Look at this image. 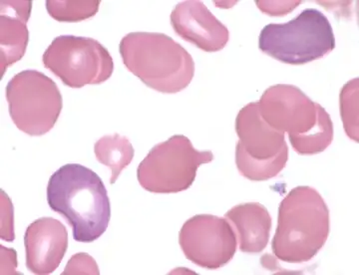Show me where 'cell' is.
Here are the masks:
<instances>
[{"instance_id": "1", "label": "cell", "mask_w": 359, "mask_h": 275, "mask_svg": "<svg viewBox=\"0 0 359 275\" xmlns=\"http://www.w3.org/2000/svg\"><path fill=\"white\" fill-rule=\"evenodd\" d=\"M46 196L51 210L69 223L78 243H93L107 230L110 199L95 171L79 164H65L49 178Z\"/></svg>"}, {"instance_id": "2", "label": "cell", "mask_w": 359, "mask_h": 275, "mask_svg": "<svg viewBox=\"0 0 359 275\" xmlns=\"http://www.w3.org/2000/svg\"><path fill=\"white\" fill-rule=\"evenodd\" d=\"M259 110L271 128L289 134L292 149L302 156L320 154L334 141L330 115L297 86L269 87L259 101Z\"/></svg>"}, {"instance_id": "3", "label": "cell", "mask_w": 359, "mask_h": 275, "mask_svg": "<svg viewBox=\"0 0 359 275\" xmlns=\"http://www.w3.org/2000/svg\"><path fill=\"white\" fill-rule=\"evenodd\" d=\"M330 236V210L320 192L308 185L290 190L278 208L271 249L278 260L304 263L313 260Z\"/></svg>"}, {"instance_id": "4", "label": "cell", "mask_w": 359, "mask_h": 275, "mask_svg": "<svg viewBox=\"0 0 359 275\" xmlns=\"http://www.w3.org/2000/svg\"><path fill=\"white\" fill-rule=\"evenodd\" d=\"M119 51L127 69L161 93L185 90L195 75L191 54L163 33H129L120 42Z\"/></svg>"}, {"instance_id": "5", "label": "cell", "mask_w": 359, "mask_h": 275, "mask_svg": "<svg viewBox=\"0 0 359 275\" xmlns=\"http://www.w3.org/2000/svg\"><path fill=\"white\" fill-rule=\"evenodd\" d=\"M262 52L290 65H304L325 57L335 48L334 29L318 9H304L287 23L266 25L259 37Z\"/></svg>"}, {"instance_id": "6", "label": "cell", "mask_w": 359, "mask_h": 275, "mask_svg": "<svg viewBox=\"0 0 359 275\" xmlns=\"http://www.w3.org/2000/svg\"><path fill=\"white\" fill-rule=\"evenodd\" d=\"M236 132V164L243 177L263 182L276 178L285 168L289 147L285 133L271 128L262 118L259 102L250 103L238 112Z\"/></svg>"}, {"instance_id": "7", "label": "cell", "mask_w": 359, "mask_h": 275, "mask_svg": "<svg viewBox=\"0 0 359 275\" xmlns=\"http://www.w3.org/2000/svg\"><path fill=\"white\" fill-rule=\"evenodd\" d=\"M214 160L211 151H198L183 135L156 145L139 164L137 178L153 194H177L195 182L198 169Z\"/></svg>"}, {"instance_id": "8", "label": "cell", "mask_w": 359, "mask_h": 275, "mask_svg": "<svg viewBox=\"0 0 359 275\" xmlns=\"http://www.w3.org/2000/svg\"><path fill=\"white\" fill-rule=\"evenodd\" d=\"M6 100L14 125L32 137L52 130L62 111L58 86L36 70H25L9 80Z\"/></svg>"}, {"instance_id": "9", "label": "cell", "mask_w": 359, "mask_h": 275, "mask_svg": "<svg viewBox=\"0 0 359 275\" xmlns=\"http://www.w3.org/2000/svg\"><path fill=\"white\" fill-rule=\"evenodd\" d=\"M42 62L73 89L104 83L114 71L112 56L100 42L74 35L56 37L45 50Z\"/></svg>"}, {"instance_id": "10", "label": "cell", "mask_w": 359, "mask_h": 275, "mask_svg": "<svg viewBox=\"0 0 359 275\" xmlns=\"http://www.w3.org/2000/svg\"><path fill=\"white\" fill-rule=\"evenodd\" d=\"M179 244L187 260L203 269H221L237 253L238 237L226 218L198 215L180 230Z\"/></svg>"}, {"instance_id": "11", "label": "cell", "mask_w": 359, "mask_h": 275, "mask_svg": "<svg viewBox=\"0 0 359 275\" xmlns=\"http://www.w3.org/2000/svg\"><path fill=\"white\" fill-rule=\"evenodd\" d=\"M175 32L205 52H218L230 39V32L201 1H184L171 13Z\"/></svg>"}, {"instance_id": "12", "label": "cell", "mask_w": 359, "mask_h": 275, "mask_svg": "<svg viewBox=\"0 0 359 275\" xmlns=\"http://www.w3.org/2000/svg\"><path fill=\"white\" fill-rule=\"evenodd\" d=\"M25 246L27 269L33 274H50L58 269L67 251V230L55 218H39L26 230Z\"/></svg>"}, {"instance_id": "13", "label": "cell", "mask_w": 359, "mask_h": 275, "mask_svg": "<svg viewBox=\"0 0 359 275\" xmlns=\"http://www.w3.org/2000/svg\"><path fill=\"white\" fill-rule=\"evenodd\" d=\"M0 69L1 77L9 66L25 56L29 41L27 21L32 1H1L0 3Z\"/></svg>"}, {"instance_id": "14", "label": "cell", "mask_w": 359, "mask_h": 275, "mask_svg": "<svg viewBox=\"0 0 359 275\" xmlns=\"http://www.w3.org/2000/svg\"><path fill=\"white\" fill-rule=\"evenodd\" d=\"M224 218L233 225L242 253H259L268 246L271 216L263 204H238L231 209Z\"/></svg>"}, {"instance_id": "15", "label": "cell", "mask_w": 359, "mask_h": 275, "mask_svg": "<svg viewBox=\"0 0 359 275\" xmlns=\"http://www.w3.org/2000/svg\"><path fill=\"white\" fill-rule=\"evenodd\" d=\"M94 153L99 163L112 171L110 183L113 185L122 171L133 161L135 150L128 139L114 134L99 139L94 146Z\"/></svg>"}, {"instance_id": "16", "label": "cell", "mask_w": 359, "mask_h": 275, "mask_svg": "<svg viewBox=\"0 0 359 275\" xmlns=\"http://www.w3.org/2000/svg\"><path fill=\"white\" fill-rule=\"evenodd\" d=\"M100 0L63 1L47 0L46 9L54 20L60 22H79L93 17L98 13Z\"/></svg>"}, {"instance_id": "17", "label": "cell", "mask_w": 359, "mask_h": 275, "mask_svg": "<svg viewBox=\"0 0 359 275\" xmlns=\"http://www.w3.org/2000/svg\"><path fill=\"white\" fill-rule=\"evenodd\" d=\"M340 111L346 135L358 142V78L351 80L341 89Z\"/></svg>"}, {"instance_id": "18", "label": "cell", "mask_w": 359, "mask_h": 275, "mask_svg": "<svg viewBox=\"0 0 359 275\" xmlns=\"http://www.w3.org/2000/svg\"><path fill=\"white\" fill-rule=\"evenodd\" d=\"M62 274H100V272L92 256L77 253L71 258Z\"/></svg>"}, {"instance_id": "19", "label": "cell", "mask_w": 359, "mask_h": 275, "mask_svg": "<svg viewBox=\"0 0 359 275\" xmlns=\"http://www.w3.org/2000/svg\"><path fill=\"white\" fill-rule=\"evenodd\" d=\"M2 199V216H6V220L1 223V239L7 241H14V230H13V206L9 201L8 197L6 192L1 190Z\"/></svg>"}]
</instances>
